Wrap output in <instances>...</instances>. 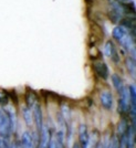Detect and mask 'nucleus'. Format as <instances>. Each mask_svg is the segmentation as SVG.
<instances>
[{"mask_svg": "<svg viewBox=\"0 0 136 148\" xmlns=\"http://www.w3.org/2000/svg\"><path fill=\"white\" fill-rule=\"evenodd\" d=\"M100 103L103 106V108L106 111H112L114 106V96L111 91L103 90L100 93Z\"/></svg>", "mask_w": 136, "mask_h": 148, "instance_id": "4", "label": "nucleus"}, {"mask_svg": "<svg viewBox=\"0 0 136 148\" xmlns=\"http://www.w3.org/2000/svg\"><path fill=\"white\" fill-rule=\"evenodd\" d=\"M25 103H27V106L32 108V106L36 104V95L33 92H29L27 95H25Z\"/></svg>", "mask_w": 136, "mask_h": 148, "instance_id": "16", "label": "nucleus"}, {"mask_svg": "<svg viewBox=\"0 0 136 148\" xmlns=\"http://www.w3.org/2000/svg\"><path fill=\"white\" fill-rule=\"evenodd\" d=\"M110 59H111L112 62L115 63V64H118V63L121 62V56H120V53H118L116 47H114L113 50H112V53H111V56H110Z\"/></svg>", "mask_w": 136, "mask_h": 148, "instance_id": "18", "label": "nucleus"}, {"mask_svg": "<svg viewBox=\"0 0 136 148\" xmlns=\"http://www.w3.org/2000/svg\"><path fill=\"white\" fill-rule=\"evenodd\" d=\"M5 111L8 114L9 117V122H10V130H11V134L13 132H16L17 128V115H16V110L13 108V106H8L7 110L5 108Z\"/></svg>", "mask_w": 136, "mask_h": 148, "instance_id": "9", "label": "nucleus"}, {"mask_svg": "<svg viewBox=\"0 0 136 148\" xmlns=\"http://www.w3.org/2000/svg\"><path fill=\"white\" fill-rule=\"evenodd\" d=\"M51 138V130L50 127L47 124H43V127L40 132V134L38 135V142H37V148H47L48 144Z\"/></svg>", "mask_w": 136, "mask_h": 148, "instance_id": "5", "label": "nucleus"}, {"mask_svg": "<svg viewBox=\"0 0 136 148\" xmlns=\"http://www.w3.org/2000/svg\"><path fill=\"white\" fill-rule=\"evenodd\" d=\"M128 32H130V31L127 30L125 27L118 25L113 28V30H112V38H113L116 42H118V41H120L126 33H128Z\"/></svg>", "mask_w": 136, "mask_h": 148, "instance_id": "10", "label": "nucleus"}, {"mask_svg": "<svg viewBox=\"0 0 136 148\" xmlns=\"http://www.w3.org/2000/svg\"><path fill=\"white\" fill-rule=\"evenodd\" d=\"M93 70L95 74L101 77L102 80H107L109 76H110V70L109 66L104 61H94L92 64Z\"/></svg>", "mask_w": 136, "mask_h": 148, "instance_id": "6", "label": "nucleus"}, {"mask_svg": "<svg viewBox=\"0 0 136 148\" xmlns=\"http://www.w3.org/2000/svg\"><path fill=\"white\" fill-rule=\"evenodd\" d=\"M11 135V130H10V122L8 114L5 111V108L0 107V137L8 138Z\"/></svg>", "mask_w": 136, "mask_h": 148, "instance_id": "3", "label": "nucleus"}, {"mask_svg": "<svg viewBox=\"0 0 136 148\" xmlns=\"http://www.w3.org/2000/svg\"><path fill=\"white\" fill-rule=\"evenodd\" d=\"M115 47V44H114V42L112 41V40H109V41H106L105 44H104V54H105L107 58H110V56H111L112 53V50H113V48Z\"/></svg>", "mask_w": 136, "mask_h": 148, "instance_id": "17", "label": "nucleus"}, {"mask_svg": "<svg viewBox=\"0 0 136 148\" xmlns=\"http://www.w3.org/2000/svg\"><path fill=\"white\" fill-rule=\"evenodd\" d=\"M47 148H58L56 137H51V138H50V142H49V144H48V147Z\"/></svg>", "mask_w": 136, "mask_h": 148, "instance_id": "21", "label": "nucleus"}, {"mask_svg": "<svg viewBox=\"0 0 136 148\" xmlns=\"http://www.w3.org/2000/svg\"><path fill=\"white\" fill-rule=\"evenodd\" d=\"M8 102H9V96H8V94L6 92H0V105L1 106H5V105L8 104Z\"/></svg>", "mask_w": 136, "mask_h": 148, "instance_id": "19", "label": "nucleus"}, {"mask_svg": "<svg viewBox=\"0 0 136 148\" xmlns=\"http://www.w3.org/2000/svg\"><path fill=\"white\" fill-rule=\"evenodd\" d=\"M118 94H120L118 112L123 115L127 114L130 112V91H128V86H124L123 90Z\"/></svg>", "mask_w": 136, "mask_h": 148, "instance_id": "1", "label": "nucleus"}, {"mask_svg": "<svg viewBox=\"0 0 136 148\" xmlns=\"http://www.w3.org/2000/svg\"><path fill=\"white\" fill-rule=\"evenodd\" d=\"M111 80H112V84H113V86L114 88L116 90V92L120 93L122 90H123V87L125 86L124 85V81L123 79L116 73H113L111 75Z\"/></svg>", "mask_w": 136, "mask_h": 148, "instance_id": "13", "label": "nucleus"}, {"mask_svg": "<svg viewBox=\"0 0 136 148\" xmlns=\"http://www.w3.org/2000/svg\"><path fill=\"white\" fill-rule=\"evenodd\" d=\"M21 112H22L23 119H25L27 126H28V127H32V124H33V116H32V111H31V108L25 105V106H22V107H21Z\"/></svg>", "mask_w": 136, "mask_h": 148, "instance_id": "12", "label": "nucleus"}, {"mask_svg": "<svg viewBox=\"0 0 136 148\" xmlns=\"http://www.w3.org/2000/svg\"><path fill=\"white\" fill-rule=\"evenodd\" d=\"M125 65H126V69L127 71L130 72V74L135 77V71H136V63H135V59L131 58V56H127L125 59Z\"/></svg>", "mask_w": 136, "mask_h": 148, "instance_id": "14", "label": "nucleus"}, {"mask_svg": "<svg viewBox=\"0 0 136 148\" xmlns=\"http://www.w3.org/2000/svg\"><path fill=\"white\" fill-rule=\"evenodd\" d=\"M0 148H10V143L8 138L0 137Z\"/></svg>", "mask_w": 136, "mask_h": 148, "instance_id": "20", "label": "nucleus"}, {"mask_svg": "<svg viewBox=\"0 0 136 148\" xmlns=\"http://www.w3.org/2000/svg\"><path fill=\"white\" fill-rule=\"evenodd\" d=\"M79 146L80 148H87L90 144V135L87 132V127L85 124H80L79 126Z\"/></svg>", "mask_w": 136, "mask_h": 148, "instance_id": "7", "label": "nucleus"}, {"mask_svg": "<svg viewBox=\"0 0 136 148\" xmlns=\"http://www.w3.org/2000/svg\"><path fill=\"white\" fill-rule=\"evenodd\" d=\"M110 143V142H109ZM109 143H104V142H100L98 145H96V147L95 148H107L109 146Z\"/></svg>", "mask_w": 136, "mask_h": 148, "instance_id": "22", "label": "nucleus"}, {"mask_svg": "<svg viewBox=\"0 0 136 148\" xmlns=\"http://www.w3.org/2000/svg\"><path fill=\"white\" fill-rule=\"evenodd\" d=\"M72 148H80V146H79V144H78V143H74V144H73V146H72Z\"/></svg>", "mask_w": 136, "mask_h": 148, "instance_id": "24", "label": "nucleus"}, {"mask_svg": "<svg viewBox=\"0 0 136 148\" xmlns=\"http://www.w3.org/2000/svg\"><path fill=\"white\" fill-rule=\"evenodd\" d=\"M106 14H107L109 20L111 21L112 23H114V25H118V23H120V21H121V19L123 18V16H122L121 13L117 12L115 9H113V8L110 7V6H109V8H107Z\"/></svg>", "mask_w": 136, "mask_h": 148, "instance_id": "11", "label": "nucleus"}, {"mask_svg": "<svg viewBox=\"0 0 136 148\" xmlns=\"http://www.w3.org/2000/svg\"><path fill=\"white\" fill-rule=\"evenodd\" d=\"M32 116H33V123L36 125V130H37V135H39L44 124L42 106L39 104V103H36V104L32 106Z\"/></svg>", "mask_w": 136, "mask_h": 148, "instance_id": "2", "label": "nucleus"}, {"mask_svg": "<svg viewBox=\"0 0 136 148\" xmlns=\"http://www.w3.org/2000/svg\"><path fill=\"white\" fill-rule=\"evenodd\" d=\"M128 126H130L128 121H127L125 117L121 118V121H120L118 124H117V135H118V137H120L121 135H123L124 133H126V130H127V128H128Z\"/></svg>", "mask_w": 136, "mask_h": 148, "instance_id": "15", "label": "nucleus"}, {"mask_svg": "<svg viewBox=\"0 0 136 148\" xmlns=\"http://www.w3.org/2000/svg\"><path fill=\"white\" fill-rule=\"evenodd\" d=\"M120 3H122V5H128V3H133L134 1L133 0H117Z\"/></svg>", "mask_w": 136, "mask_h": 148, "instance_id": "23", "label": "nucleus"}, {"mask_svg": "<svg viewBox=\"0 0 136 148\" xmlns=\"http://www.w3.org/2000/svg\"><path fill=\"white\" fill-rule=\"evenodd\" d=\"M20 144L22 148H37V142H34L33 136L29 130H25L20 138Z\"/></svg>", "mask_w": 136, "mask_h": 148, "instance_id": "8", "label": "nucleus"}]
</instances>
